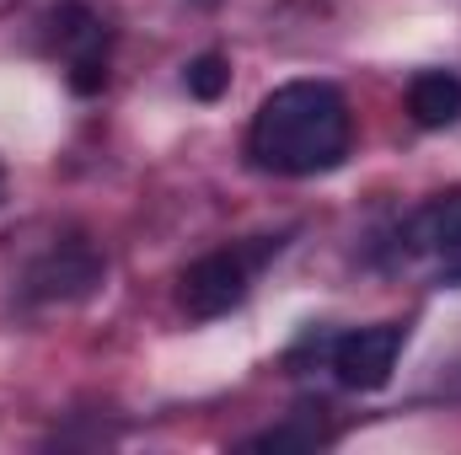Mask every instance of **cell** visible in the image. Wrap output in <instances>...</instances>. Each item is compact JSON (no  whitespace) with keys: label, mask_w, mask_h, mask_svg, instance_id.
Listing matches in <instances>:
<instances>
[{"label":"cell","mask_w":461,"mask_h":455,"mask_svg":"<svg viewBox=\"0 0 461 455\" xmlns=\"http://www.w3.org/2000/svg\"><path fill=\"white\" fill-rule=\"evenodd\" d=\"M354 123L339 86L328 81H285L274 86L247 129V156L252 166L274 177H317L344 166Z\"/></svg>","instance_id":"cell-1"},{"label":"cell","mask_w":461,"mask_h":455,"mask_svg":"<svg viewBox=\"0 0 461 455\" xmlns=\"http://www.w3.org/2000/svg\"><path fill=\"white\" fill-rule=\"evenodd\" d=\"M263 252H268V246H258V252H241V246L204 252V257L183 273V284H177L183 311H188L194 322H215V317L236 311V306L247 300V290H252V268H258Z\"/></svg>","instance_id":"cell-2"},{"label":"cell","mask_w":461,"mask_h":455,"mask_svg":"<svg viewBox=\"0 0 461 455\" xmlns=\"http://www.w3.org/2000/svg\"><path fill=\"white\" fill-rule=\"evenodd\" d=\"M408 343L402 322H375V327H354L344 338H328V370L339 375L348 391H381L397 370V353Z\"/></svg>","instance_id":"cell-3"},{"label":"cell","mask_w":461,"mask_h":455,"mask_svg":"<svg viewBox=\"0 0 461 455\" xmlns=\"http://www.w3.org/2000/svg\"><path fill=\"white\" fill-rule=\"evenodd\" d=\"M54 27H59V54H65L70 86L81 97L103 92L108 86V27H103V16H92L86 5H65Z\"/></svg>","instance_id":"cell-4"},{"label":"cell","mask_w":461,"mask_h":455,"mask_svg":"<svg viewBox=\"0 0 461 455\" xmlns=\"http://www.w3.org/2000/svg\"><path fill=\"white\" fill-rule=\"evenodd\" d=\"M413 252L440 273V284H461V188L429 199L413 220H408Z\"/></svg>","instance_id":"cell-5"},{"label":"cell","mask_w":461,"mask_h":455,"mask_svg":"<svg viewBox=\"0 0 461 455\" xmlns=\"http://www.w3.org/2000/svg\"><path fill=\"white\" fill-rule=\"evenodd\" d=\"M97 279H103V257H97L86 241H59V246L32 268L27 290L43 295V300H81V295L97 290Z\"/></svg>","instance_id":"cell-6"},{"label":"cell","mask_w":461,"mask_h":455,"mask_svg":"<svg viewBox=\"0 0 461 455\" xmlns=\"http://www.w3.org/2000/svg\"><path fill=\"white\" fill-rule=\"evenodd\" d=\"M408 113L419 129H446L461 118V76L451 70H424L408 86Z\"/></svg>","instance_id":"cell-7"},{"label":"cell","mask_w":461,"mask_h":455,"mask_svg":"<svg viewBox=\"0 0 461 455\" xmlns=\"http://www.w3.org/2000/svg\"><path fill=\"white\" fill-rule=\"evenodd\" d=\"M317 445H328V429L317 424V418H290V424H279V429H268V434H252L247 440V451H317Z\"/></svg>","instance_id":"cell-8"},{"label":"cell","mask_w":461,"mask_h":455,"mask_svg":"<svg viewBox=\"0 0 461 455\" xmlns=\"http://www.w3.org/2000/svg\"><path fill=\"white\" fill-rule=\"evenodd\" d=\"M183 81H188V92L199 97V103H221L230 86V65L226 54H199L188 70H183Z\"/></svg>","instance_id":"cell-9"},{"label":"cell","mask_w":461,"mask_h":455,"mask_svg":"<svg viewBox=\"0 0 461 455\" xmlns=\"http://www.w3.org/2000/svg\"><path fill=\"white\" fill-rule=\"evenodd\" d=\"M0 199H5V177H0Z\"/></svg>","instance_id":"cell-10"}]
</instances>
